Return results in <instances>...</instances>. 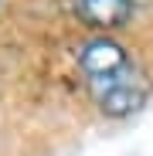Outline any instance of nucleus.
I'll list each match as a JSON object with an SVG mask.
<instances>
[{
    "mask_svg": "<svg viewBox=\"0 0 153 156\" xmlns=\"http://www.w3.org/2000/svg\"><path fill=\"white\" fill-rule=\"evenodd\" d=\"M71 14L92 34H119L136 17V0H71Z\"/></svg>",
    "mask_w": 153,
    "mask_h": 156,
    "instance_id": "nucleus-2",
    "label": "nucleus"
},
{
    "mask_svg": "<svg viewBox=\"0 0 153 156\" xmlns=\"http://www.w3.org/2000/svg\"><path fill=\"white\" fill-rule=\"evenodd\" d=\"M75 68L102 119H133L153 95V75L146 61L119 34H89L75 51Z\"/></svg>",
    "mask_w": 153,
    "mask_h": 156,
    "instance_id": "nucleus-1",
    "label": "nucleus"
}]
</instances>
